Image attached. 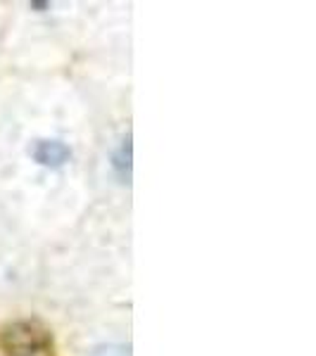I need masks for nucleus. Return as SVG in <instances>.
<instances>
[{"instance_id": "obj_1", "label": "nucleus", "mask_w": 316, "mask_h": 356, "mask_svg": "<svg viewBox=\"0 0 316 356\" xmlns=\"http://www.w3.org/2000/svg\"><path fill=\"white\" fill-rule=\"evenodd\" d=\"M0 347L8 356H50L53 340L36 321H17L0 332Z\"/></svg>"}, {"instance_id": "obj_2", "label": "nucleus", "mask_w": 316, "mask_h": 356, "mask_svg": "<svg viewBox=\"0 0 316 356\" xmlns=\"http://www.w3.org/2000/svg\"><path fill=\"white\" fill-rule=\"evenodd\" d=\"M29 152L41 166H53V169L69 162V157H72L69 145H65L62 140H36Z\"/></svg>"}, {"instance_id": "obj_3", "label": "nucleus", "mask_w": 316, "mask_h": 356, "mask_svg": "<svg viewBox=\"0 0 316 356\" xmlns=\"http://www.w3.org/2000/svg\"><path fill=\"white\" fill-rule=\"evenodd\" d=\"M93 356H131V347H124V344H107V347L93 349Z\"/></svg>"}]
</instances>
